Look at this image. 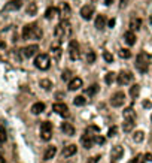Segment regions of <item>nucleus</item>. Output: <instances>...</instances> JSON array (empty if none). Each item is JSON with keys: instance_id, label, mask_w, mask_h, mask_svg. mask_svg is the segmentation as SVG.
Returning <instances> with one entry per match:
<instances>
[{"instance_id": "41", "label": "nucleus", "mask_w": 152, "mask_h": 163, "mask_svg": "<svg viewBox=\"0 0 152 163\" xmlns=\"http://www.w3.org/2000/svg\"><path fill=\"white\" fill-rule=\"evenodd\" d=\"M133 163H146V159H145V156L139 154V156H136V159L133 160Z\"/></svg>"}, {"instance_id": "13", "label": "nucleus", "mask_w": 152, "mask_h": 163, "mask_svg": "<svg viewBox=\"0 0 152 163\" xmlns=\"http://www.w3.org/2000/svg\"><path fill=\"white\" fill-rule=\"evenodd\" d=\"M23 6V0H11L5 5V11H18Z\"/></svg>"}, {"instance_id": "26", "label": "nucleus", "mask_w": 152, "mask_h": 163, "mask_svg": "<svg viewBox=\"0 0 152 163\" xmlns=\"http://www.w3.org/2000/svg\"><path fill=\"white\" fill-rule=\"evenodd\" d=\"M134 126H136L134 121H131V120H125L124 124H122V130H124L125 133H130V132H133Z\"/></svg>"}, {"instance_id": "37", "label": "nucleus", "mask_w": 152, "mask_h": 163, "mask_svg": "<svg viewBox=\"0 0 152 163\" xmlns=\"http://www.w3.org/2000/svg\"><path fill=\"white\" fill-rule=\"evenodd\" d=\"M118 56H119L121 58H130V57H131V51H128V50L122 48V50L118 51Z\"/></svg>"}, {"instance_id": "17", "label": "nucleus", "mask_w": 152, "mask_h": 163, "mask_svg": "<svg viewBox=\"0 0 152 163\" xmlns=\"http://www.w3.org/2000/svg\"><path fill=\"white\" fill-rule=\"evenodd\" d=\"M82 84H83V82H82L81 78H72V79L69 81V87H67V88H69L70 91H76V90H79V88L82 87Z\"/></svg>"}, {"instance_id": "15", "label": "nucleus", "mask_w": 152, "mask_h": 163, "mask_svg": "<svg viewBox=\"0 0 152 163\" xmlns=\"http://www.w3.org/2000/svg\"><path fill=\"white\" fill-rule=\"evenodd\" d=\"M61 132L64 135H67V136H73L75 132H76V129H75L73 124H70V123L66 121V123H61Z\"/></svg>"}, {"instance_id": "9", "label": "nucleus", "mask_w": 152, "mask_h": 163, "mask_svg": "<svg viewBox=\"0 0 152 163\" xmlns=\"http://www.w3.org/2000/svg\"><path fill=\"white\" fill-rule=\"evenodd\" d=\"M116 81H118L119 85H127V84H130V82L133 81V74L128 72V71H122V72L118 74Z\"/></svg>"}, {"instance_id": "24", "label": "nucleus", "mask_w": 152, "mask_h": 163, "mask_svg": "<svg viewBox=\"0 0 152 163\" xmlns=\"http://www.w3.org/2000/svg\"><path fill=\"white\" fill-rule=\"evenodd\" d=\"M51 56H52V58L55 61H58L61 58V48H60L58 45H52L51 46Z\"/></svg>"}, {"instance_id": "47", "label": "nucleus", "mask_w": 152, "mask_h": 163, "mask_svg": "<svg viewBox=\"0 0 152 163\" xmlns=\"http://www.w3.org/2000/svg\"><path fill=\"white\" fill-rule=\"evenodd\" d=\"M107 26H109L111 29L115 26V18H112V19H109V22H107Z\"/></svg>"}, {"instance_id": "4", "label": "nucleus", "mask_w": 152, "mask_h": 163, "mask_svg": "<svg viewBox=\"0 0 152 163\" xmlns=\"http://www.w3.org/2000/svg\"><path fill=\"white\" fill-rule=\"evenodd\" d=\"M40 138L43 141H49L52 138V124L49 121H43L40 124Z\"/></svg>"}, {"instance_id": "19", "label": "nucleus", "mask_w": 152, "mask_h": 163, "mask_svg": "<svg viewBox=\"0 0 152 163\" xmlns=\"http://www.w3.org/2000/svg\"><path fill=\"white\" fill-rule=\"evenodd\" d=\"M55 154H57V148L54 145H49V147H46L45 153H43V160H51V159H54Z\"/></svg>"}, {"instance_id": "44", "label": "nucleus", "mask_w": 152, "mask_h": 163, "mask_svg": "<svg viewBox=\"0 0 152 163\" xmlns=\"http://www.w3.org/2000/svg\"><path fill=\"white\" fill-rule=\"evenodd\" d=\"M94 144H98V145H103L104 144V138L103 136H96V139H94Z\"/></svg>"}, {"instance_id": "33", "label": "nucleus", "mask_w": 152, "mask_h": 163, "mask_svg": "<svg viewBox=\"0 0 152 163\" xmlns=\"http://www.w3.org/2000/svg\"><path fill=\"white\" fill-rule=\"evenodd\" d=\"M115 79H116V75H115L113 72H109V74H106V75H104V82H106V84H109V85H111Z\"/></svg>"}, {"instance_id": "6", "label": "nucleus", "mask_w": 152, "mask_h": 163, "mask_svg": "<svg viewBox=\"0 0 152 163\" xmlns=\"http://www.w3.org/2000/svg\"><path fill=\"white\" fill-rule=\"evenodd\" d=\"M125 103V94L122 91H116V93H113L112 94V97H111V105L113 106V108H119V106H122Z\"/></svg>"}, {"instance_id": "7", "label": "nucleus", "mask_w": 152, "mask_h": 163, "mask_svg": "<svg viewBox=\"0 0 152 163\" xmlns=\"http://www.w3.org/2000/svg\"><path fill=\"white\" fill-rule=\"evenodd\" d=\"M52 109H54V112H55V114L61 115L63 118H67L69 115H70V112H69V108H67V105H66V103L57 102V103H54Z\"/></svg>"}, {"instance_id": "22", "label": "nucleus", "mask_w": 152, "mask_h": 163, "mask_svg": "<svg viewBox=\"0 0 152 163\" xmlns=\"http://www.w3.org/2000/svg\"><path fill=\"white\" fill-rule=\"evenodd\" d=\"M98 132H100V129H98L97 126H90V127H86L85 135L90 136L91 139H96V136H98Z\"/></svg>"}, {"instance_id": "10", "label": "nucleus", "mask_w": 152, "mask_h": 163, "mask_svg": "<svg viewBox=\"0 0 152 163\" xmlns=\"http://www.w3.org/2000/svg\"><path fill=\"white\" fill-rule=\"evenodd\" d=\"M122 156H124V148L121 145H115L112 148V151H111V163L119 162L122 159Z\"/></svg>"}, {"instance_id": "49", "label": "nucleus", "mask_w": 152, "mask_h": 163, "mask_svg": "<svg viewBox=\"0 0 152 163\" xmlns=\"http://www.w3.org/2000/svg\"><path fill=\"white\" fill-rule=\"evenodd\" d=\"M112 3H113V0H104V5L106 6H111Z\"/></svg>"}, {"instance_id": "2", "label": "nucleus", "mask_w": 152, "mask_h": 163, "mask_svg": "<svg viewBox=\"0 0 152 163\" xmlns=\"http://www.w3.org/2000/svg\"><path fill=\"white\" fill-rule=\"evenodd\" d=\"M54 35H55V38H58L60 40H66V39L69 38V35H70V24H69L67 21H61L60 24L55 27Z\"/></svg>"}, {"instance_id": "1", "label": "nucleus", "mask_w": 152, "mask_h": 163, "mask_svg": "<svg viewBox=\"0 0 152 163\" xmlns=\"http://www.w3.org/2000/svg\"><path fill=\"white\" fill-rule=\"evenodd\" d=\"M152 63V56L146 51H142L137 54L136 57V67H137V71L142 72V74H146L149 71V66Z\"/></svg>"}, {"instance_id": "23", "label": "nucleus", "mask_w": 152, "mask_h": 163, "mask_svg": "<svg viewBox=\"0 0 152 163\" xmlns=\"http://www.w3.org/2000/svg\"><path fill=\"white\" fill-rule=\"evenodd\" d=\"M122 114H124V118L125 120H131V121L136 120V112H134L133 108H125Z\"/></svg>"}, {"instance_id": "27", "label": "nucleus", "mask_w": 152, "mask_h": 163, "mask_svg": "<svg viewBox=\"0 0 152 163\" xmlns=\"http://www.w3.org/2000/svg\"><path fill=\"white\" fill-rule=\"evenodd\" d=\"M57 14H58V8L51 6V8H48V9L45 11V18H46V19H52Z\"/></svg>"}, {"instance_id": "20", "label": "nucleus", "mask_w": 152, "mask_h": 163, "mask_svg": "<svg viewBox=\"0 0 152 163\" xmlns=\"http://www.w3.org/2000/svg\"><path fill=\"white\" fill-rule=\"evenodd\" d=\"M81 144H82L83 148L90 150V148L94 145V139H91L90 136H86V135H82V138H81Z\"/></svg>"}, {"instance_id": "32", "label": "nucleus", "mask_w": 152, "mask_h": 163, "mask_svg": "<svg viewBox=\"0 0 152 163\" xmlns=\"http://www.w3.org/2000/svg\"><path fill=\"white\" fill-rule=\"evenodd\" d=\"M133 139H134V142H137V144H140L143 139H145V132H142V130H137V132H134V135H133Z\"/></svg>"}, {"instance_id": "8", "label": "nucleus", "mask_w": 152, "mask_h": 163, "mask_svg": "<svg viewBox=\"0 0 152 163\" xmlns=\"http://www.w3.org/2000/svg\"><path fill=\"white\" fill-rule=\"evenodd\" d=\"M70 14H72V9L70 6L66 3V2H63L58 8V15H60V19L61 21H67L70 18Z\"/></svg>"}, {"instance_id": "34", "label": "nucleus", "mask_w": 152, "mask_h": 163, "mask_svg": "<svg viewBox=\"0 0 152 163\" xmlns=\"http://www.w3.org/2000/svg\"><path fill=\"white\" fill-rule=\"evenodd\" d=\"M40 87H42L43 90L49 91V90L52 88V82H51L49 79H40Z\"/></svg>"}, {"instance_id": "31", "label": "nucleus", "mask_w": 152, "mask_h": 163, "mask_svg": "<svg viewBox=\"0 0 152 163\" xmlns=\"http://www.w3.org/2000/svg\"><path fill=\"white\" fill-rule=\"evenodd\" d=\"M42 38V29L37 26V24H34V29H33V35H31V39H34V40H39Z\"/></svg>"}, {"instance_id": "18", "label": "nucleus", "mask_w": 152, "mask_h": 163, "mask_svg": "<svg viewBox=\"0 0 152 163\" xmlns=\"http://www.w3.org/2000/svg\"><path fill=\"white\" fill-rule=\"evenodd\" d=\"M124 42L128 45V46H133L134 43H136V35L133 33V32H125L124 33Z\"/></svg>"}, {"instance_id": "21", "label": "nucleus", "mask_w": 152, "mask_h": 163, "mask_svg": "<svg viewBox=\"0 0 152 163\" xmlns=\"http://www.w3.org/2000/svg\"><path fill=\"white\" fill-rule=\"evenodd\" d=\"M140 27H142V19L140 18H133L131 21H130V32H137V30H140Z\"/></svg>"}, {"instance_id": "48", "label": "nucleus", "mask_w": 152, "mask_h": 163, "mask_svg": "<svg viewBox=\"0 0 152 163\" xmlns=\"http://www.w3.org/2000/svg\"><path fill=\"white\" fill-rule=\"evenodd\" d=\"M145 159H146L148 162H152V154H151V153H148V154H145Z\"/></svg>"}, {"instance_id": "40", "label": "nucleus", "mask_w": 152, "mask_h": 163, "mask_svg": "<svg viewBox=\"0 0 152 163\" xmlns=\"http://www.w3.org/2000/svg\"><path fill=\"white\" fill-rule=\"evenodd\" d=\"M103 58H104L107 63H112V61H113V56H112L109 51H104V53H103Z\"/></svg>"}, {"instance_id": "25", "label": "nucleus", "mask_w": 152, "mask_h": 163, "mask_svg": "<svg viewBox=\"0 0 152 163\" xmlns=\"http://www.w3.org/2000/svg\"><path fill=\"white\" fill-rule=\"evenodd\" d=\"M43 111H45V103H43V102H36V103L31 106V112H33L34 115L42 114Z\"/></svg>"}, {"instance_id": "51", "label": "nucleus", "mask_w": 152, "mask_h": 163, "mask_svg": "<svg viewBox=\"0 0 152 163\" xmlns=\"http://www.w3.org/2000/svg\"><path fill=\"white\" fill-rule=\"evenodd\" d=\"M151 120H152V117H151Z\"/></svg>"}, {"instance_id": "14", "label": "nucleus", "mask_w": 152, "mask_h": 163, "mask_svg": "<svg viewBox=\"0 0 152 163\" xmlns=\"http://www.w3.org/2000/svg\"><path fill=\"white\" fill-rule=\"evenodd\" d=\"M34 24L36 22H31V24H27L23 27V33H21V36H23L24 40L27 39H31V35H33V29H34Z\"/></svg>"}, {"instance_id": "11", "label": "nucleus", "mask_w": 152, "mask_h": 163, "mask_svg": "<svg viewBox=\"0 0 152 163\" xmlns=\"http://www.w3.org/2000/svg\"><path fill=\"white\" fill-rule=\"evenodd\" d=\"M79 14H81V17H82L83 19H91L93 15H94V8H93L91 5H85V6L81 8Z\"/></svg>"}, {"instance_id": "3", "label": "nucleus", "mask_w": 152, "mask_h": 163, "mask_svg": "<svg viewBox=\"0 0 152 163\" xmlns=\"http://www.w3.org/2000/svg\"><path fill=\"white\" fill-rule=\"evenodd\" d=\"M34 66H36L37 69H40V71H46V69H49V66H51L49 56H46V54H39V56H36V58H34Z\"/></svg>"}, {"instance_id": "35", "label": "nucleus", "mask_w": 152, "mask_h": 163, "mask_svg": "<svg viewBox=\"0 0 152 163\" xmlns=\"http://www.w3.org/2000/svg\"><path fill=\"white\" fill-rule=\"evenodd\" d=\"M6 139H8L6 129H5V126H0V142H2V144H5V142H6Z\"/></svg>"}, {"instance_id": "50", "label": "nucleus", "mask_w": 152, "mask_h": 163, "mask_svg": "<svg viewBox=\"0 0 152 163\" xmlns=\"http://www.w3.org/2000/svg\"><path fill=\"white\" fill-rule=\"evenodd\" d=\"M0 163H6V160H5L3 156H0Z\"/></svg>"}, {"instance_id": "46", "label": "nucleus", "mask_w": 152, "mask_h": 163, "mask_svg": "<svg viewBox=\"0 0 152 163\" xmlns=\"http://www.w3.org/2000/svg\"><path fill=\"white\" fill-rule=\"evenodd\" d=\"M127 3H128V0H119V6H121V8H125Z\"/></svg>"}, {"instance_id": "12", "label": "nucleus", "mask_w": 152, "mask_h": 163, "mask_svg": "<svg viewBox=\"0 0 152 163\" xmlns=\"http://www.w3.org/2000/svg\"><path fill=\"white\" fill-rule=\"evenodd\" d=\"M37 51H39V46H37L36 43H33V45H29V46H26V48H23V56H24L26 58H30V57H33Z\"/></svg>"}, {"instance_id": "52", "label": "nucleus", "mask_w": 152, "mask_h": 163, "mask_svg": "<svg viewBox=\"0 0 152 163\" xmlns=\"http://www.w3.org/2000/svg\"><path fill=\"white\" fill-rule=\"evenodd\" d=\"M131 163H133V162H131Z\"/></svg>"}, {"instance_id": "43", "label": "nucleus", "mask_w": 152, "mask_h": 163, "mask_svg": "<svg viewBox=\"0 0 152 163\" xmlns=\"http://www.w3.org/2000/svg\"><path fill=\"white\" fill-rule=\"evenodd\" d=\"M70 75H72V72H70V71H67V69H66V71H64V72H63L61 78H63L64 81H69V79H70Z\"/></svg>"}, {"instance_id": "5", "label": "nucleus", "mask_w": 152, "mask_h": 163, "mask_svg": "<svg viewBox=\"0 0 152 163\" xmlns=\"http://www.w3.org/2000/svg\"><path fill=\"white\" fill-rule=\"evenodd\" d=\"M69 57L72 60H79L81 58V48L78 40H70L69 43Z\"/></svg>"}, {"instance_id": "29", "label": "nucleus", "mask_w": 152, "mask_h": 163, "mask_svg": "<svg viewBox=\"0 0 152 163\" xmlns=\"http://www.w3.org/2000/svg\"><path fill=\"white\" fill-rule=\"evenodd\" d=\"M96 27L98 30H103L106 27V18L103 15H97V18H96Z\"/></svg>"}, {"instance_id": "30", "label": "nucleus", "mask_w": 152, "mask_h": 163, "mask_svg": "<svg viewBox=\"0 0 152 163\" xmlns=\"http://www.w3.org/2000/svg\"><path fill=\"white\" fill-rule=\"evenodd\" d=\"M97 91H98V85H97V84H91L90 87H86V90H85V93H86L88 96L97 94Z\"/></svg>"}, {"instance_id": "16", "label": "nucleus", "mask_w": 152, "mask_h": 163, "mask_svg": "<svg viewBox=\"0 0 152 163\" xmlns=\"http://www.w3.org/2000/svg\"><path fill=\"white\" fill-rule=\"evenodd\" d=\"M78 153V147L75 144H70V145H66L63 148V156L64 157H72Z\"/></svg>"}, {"instance_id": "38", "label": "nucleus", "mask_w": 152, "mask_h": 163, "mask_svg": "<svg viewBox=\"0 0 152 163\" xmlns=\"http://www.w3.org/2000/svg\"><path fill=\"white\" fill-rule=\"evenodd\" d=\"M36 12H37L36 3H29V6H27V15H34Z\"/></svg>"}, {"instance_id": "39", "label": "nucleus", "mask_w": 152, "mask_h": 163, "mask_svg": "<svg viewBox=\"0 0 152 163\" xmlns=\"http://www.w3.org/2000/svg\"><path fill=\"white\" fill-rule=\"evenodd\" d=\"M86 61H88L90 64L96 61V53L94 51H88V54H86Z\"/></svg>"}, {"instance_id": "42", "label": "nucleus", "mask_w": 152, "mask_h": 163, "mask_svg": "<svg viewBox=\"0 0 152 163\" xmlns=\"http://www.w3.org/2000/svg\"><path fill=\"white\" fill-rule=\"evenodd\" d=\"M116 132H118V127H116V126H113V127H111V129H109V132H107V136H109V138H113V136L116 135Z\"/></svg>"}, {"instance_id": "45", "label": "nucleus", "mask_w": 152, "mask_h": 163, "mask_svg": "<svg viewBox=\"0 0 152 163\" xmlns=\"http://www.w3.org/2000/svg\"><path fill=\"white\" fill-rule=\"evenodd\" d=\"M98 160H100V156H94V157H90L86 160V163H98Z\"/></svg>"}, {"instance_id": "28", "label": "nucleus", "mask_w": 152, "mask_h": 163, "mask_svg": "<svg viewBox=\"0 0 152 163\" xmlns=\"http://www.w3.org/2000/svg\"><path fill=\"white\" fill-rule=\"evenodd\" d=\"M139 93H140V85L139 84H134V85L130 87V97L131 99H137Z\"/></svg>"}, {"instance_id": "36", "label": "nucleus", "mask_w": 152, "mask_h": 163, "mask_svg": "<svg viewBox=\"0 0 152 163\" xmlns=\"http://www.w3.org/2000/svg\"><path fill=\"white\" fill-rule=\"evenodd\" d=\"M73 103H75L76 106H83V105L86 103V99H85L83 96H76L75 100H73Z\"/></svg>"}]
</instances>
